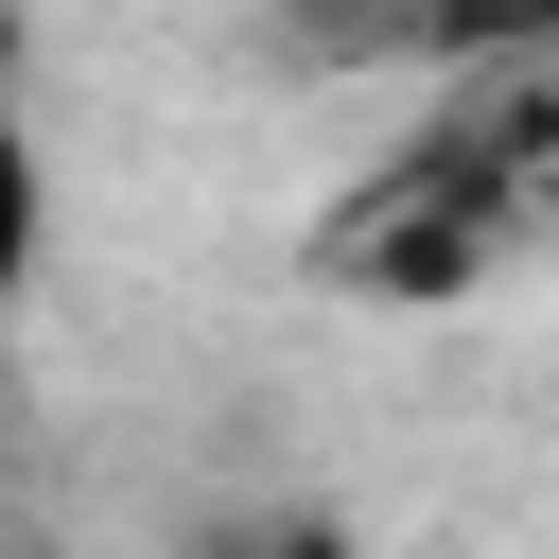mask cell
I'll list each match as a JSON object with an SVG mask.
<instances>
[{"instance_id":"cell-1","label":"cell","mask_w":559,"mask_h":559,"mask_svg":"<svg viewBox=\"0 0 559 559\" xmlns=\"http://www.w3.org/2000/svg\"><path fill=\"white\" fill-rule=\"evenodd\" d=\"M402 52L454 87H559V0H402Z\"/></svg>"},{"instance_id":"cell-2","label":"cell","mask_w":559,"mask_h":559,"mask_svg":"<svg viewBox=\"0 0 559 559\" xmlns=\"http://www.w3.org/2000/svg\"><path fill=\"white\" fill-rule=\"evenodd\" d=\"M35 262H52V157H35V52L0 0V297H35Z\"/></svg>"}]
</instances>
